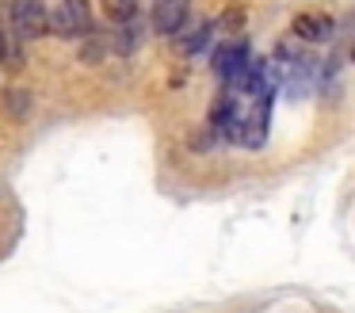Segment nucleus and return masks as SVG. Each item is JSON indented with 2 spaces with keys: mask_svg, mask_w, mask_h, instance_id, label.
I'll list each match as a JSON object with an SVG mask.
<instances>
[{
  "mask_svg": "<svg viewBox=\"0 0 355 313\" xmlns=\"http://www.w3.org/2000/svg\"><path fill=\"white\" fill-rule=\"evenodd\" d=\"M191 15V0H153V27L161 35H176Z\"/></svg>",
  "mask_w": 355,
  "mask_h": 313,
  "instance_id": "39448f33",
  "label": "nucleus"
},
{
  "mask_svg": "<svg viewBox=\"0 0 355 313\" xmlns=\"http://www.w3.org/2000/svg\"><path fill=\"white\" fill-rule=\"evenodd\" d=\"M8 23L16 31V38L35 42L50 31V8L42 0H12L8 4Z\"/></svg>",
  "mask_w": 355,
  "mask_h": 313,
  "instance_id": "f257e3e1",
  "label": "nucleus"
},
{
  "mask_svg": "<svg viewBox=\"0 0 355 313\" xmlns=\"http://www.w3.org/2000/svg\"><path fill=\"white\" fill-rule=\"evenodd\" d=\"M207 42H210V23H199V27L180 42V53H199V50H207Z\"/></svg>",
  "mask_w": 355,
  "mask_h": 313,
  "instance_id": "6e6552de",
  "label": "nucleus"
},
{
  "mask_svg": "<svg viewBox=\"0 0 355 313\" xmlns=\"http://www.w3.org/2000/svg\"><path fill=\"white\" fill-rule=\"evenodd\" d=\"M291 31H294V38H302V42H324L329 31H332V23H329L324 12H302V15H294Z\"/></svg>",
  "mask_w": 355,
  "mask_h": 313,
  "instance_id": "423d86ee",
  "label": "nucleus"
},
{
  "mask_svg": "<svg viewBox=\"0 0 355 313\" xmlns=\"http://www.w3.org/2000/svg\"><path fill=\"white\" fill-rule=\"evenodd\" d=\"M27 111H31V92H27V88H12L8 92V115H12V119H24Z\"/></svg>",
  "mask_w": 355,
  "mask_h": 313,
  "instance_id": "1a4fd4ad",
  "label": "nucleus"
},
{
  "mask_svg": "<svg viewBox=\"0 0 355 313\" xmlns=\"http://www.w3.org/2000/svg\"><path fill=\"white\" fill-rule=\"evenodd\" d=\"M268 119H271V92H263V96L252 99V107H248V115L241 119V145H248V149H260L263 142H268Z\"/></svg>",
  "mask_w": 355,
  "mask_h": 313,
  "instance_id": "7ed1b4c3",
  "label": "nucleus"
},
{
  "mask_svg": "<svg viewBox=\"0 0 355 313\" xmlns=\"http://www.w3.org/2000/svg\"><path fill=\"white\" fill-rule=\"evenodd\" d=\"M103 12H107L111 23L126 27V23L138 19V0H103Z\"/></svg>",
  "mask_w": 355,
  "mask_h": 313,
  "instance_id": "0eeeda50",
  "label": "nucleus"
},
{
  "mask_svg": "<svg viewBox=\"0 0 355 313\" xmlns=\"http://www.w3.org/2000/svg\"><path fill=\"white\" fill-rule=\"evenodd\" d=\"M218 27H222V31H241V27H245V12H241V8H230V12L218 19Z\"/></svg>",
  "mask_w": 355,
  "mask_h": 313,
  "instance_id": "9d476101",
  "label": "nucleus"
},
{
  "mask_svg": "<svg viewBox=\"0 0 355 313\" xmlns=\"http://www.w3.org/2000/svg\"><path fill=\"white\" fill-rule=\"evenodd\" d=\"M252 61V50H248V42H241V38H230V42H222L214 50V58H210V65H214V73L222 76V81H233V76L241 73V69Z\"/></svg>",
  "mask_w": 355,
  "mask_h": 313,
  "instance_id": "20e7f679",
  "label": "nucleus"
},
{
  "mask_svg": "<svg viewBox=\"0 0 355 313\" xmlns=\"http://www.w3.org/2000/svg\"><path fill=\"white\" fill-rule=\"evenodd\" d=\"M4 58H16V50H12V38H8V31H4V23H0V61Z\"/></svg>",
  "mask_w": 355,
  "mask_h": 313,
  "instance_id": "9b49d317",
  "label": "nucleus"
},
{
  "mask_svg": "<svg viewBox=\"0 0 355 313\" xmlns=\"http://www.w3.org/2000/svg\"><path fill=\"white\" fill-rule=\"evenodd\" d=\"M50 31L62 38H80L92 31V12L88 0H54L50 8Z\"/></svg>",
  "mask_w": 355,
  "mask_h": 313,
  "instance_id": "f03ea898",
  "label": "nucleus"
}]
</instances>
